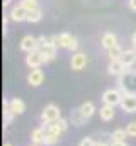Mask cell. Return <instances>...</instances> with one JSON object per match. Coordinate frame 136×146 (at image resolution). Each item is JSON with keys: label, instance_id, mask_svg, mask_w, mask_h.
<instances>
[{"label": "cell", "instance_id": "7c38bea8", "mask_svg": "<svg viewBox=\"0 0 136 146\" xmlns=\"http://www.w3.org/2000/svg\"><path fill=\"white\" fill-rule=\"evenodd\" d=\"M27 82H29L31 87H39V85L44 82V72H43L41 68H34V70H31L29 75H27Z\"/></svg>", "mask_w": 136, "mask_h": 146}, {"label": "cell", "instance_id": "52a82bcc", "mask_svg": "<svg viewBox=\"0 0 136 146\" xmlns=\"http://www.w3.org/2000/svg\"><path fill=\"white\" fill-rule=\"evenodd\" d=\"M27 10L19 3V5H14L12 9H10V14H9V17L14 21V22H22V21H27Z\"/></svg>", "mask_w": 136, "mask_h": 146}, {"label": "cell", "instance_id": "3957f363", "mask_svg": "<svg viewBox=\"0 0 136 146\" xmlns=\"http://www.w3.org/2000/svg\"><path fill=\"white\" fill-rule=\"evenodd\" d=\"M56 49H58V44H56V41H55V36L48 37V42L39 48L41 56H43V61H44V63L53 61V60L56 58Z\"/></svg>", "mask_w": 136, "mask_h": 146}, {"label": "cell", "instance_id": "836d02e7", "mask_svg": "<svg viewBox=\"0 0 136 146\" xmlns=\"http://www.w3.org/2000/svg\"><path fill=\"white\" fill-rule=\"evenodd\" d=\"M31 146H39V145H31Z\"/></svg>", "mask_w": 136, "mask_h": 146}, {"label": "cell", "instance_id": "5bb4252c", "mask_svg": "<svg viewBox=\"0 0 136 146\" xmlns=\"http://www.w3.org/2000/svg\"><path fill=\"white\" fill-rule=\"evenodd\" d=\"M121 109L128 114L136 112V95H124L121 100Z\"/></svg>", "mask_w": 136, "mask_h": 146}, {"label": "cell", "instance_id": "2e32d148", "mask_svg": "<svg viewBox=\"0 0 136 146\" xmlns=\"http://www.w3.org/2000/svg\"><path fill=\"white\" fill-rule=\"evenodd\" d=\"M73 39H75V36H71L70 33H61V34L55 36V41H56L58 48H65V49H70Z\"/></svg>", "mask_w": 136, "mask_h": 146}, {"label": "cell", "instance_id": "5b68a950", "mask_svg": "<svg viewBox=\"0 0 136 146\" xmlns=\"http://www.w3.org/2000/svg\"><path fill=\"white\" fill-rule=\"evenodd\" d=\"M70 66H71V70H75V72L83 70V68L87 66V54H85V53H75V54L71 56V60H70Z\"/></svg>", "mask_w": 136, "mask_h": 146}, {"label": "cell", "instance_id": "277c9868", "mask_svg": "<svg viewBox=\"0 0 136 146\" xmlns=\"http://www.w3.org/2000/svg\"><path fill=\"white\" fill-rule=\"evenodd\" d=\"M60 119H61V110L55 104H48L41 112V121L46 122V124H53V122H56Z\"/></svg>", "mask_w": 136, "mask_h": 146}, {"label": "cell", "instance_id": "8fae6325", "mask_svg": "<svg viewBox=\"0 0 136 146\" xmlns=\"http://www.w3.org/2000/svg\"><path fill=\"white\" fill-rule=\"evenodd\" d=\"M87 121H89V119L83 115V112L80 110V107H77V109H73L71 112H70V119H68V122H70L71 126L80 127V126H83Z\"/></svg>", "mask_w": 136, "mask_h": 146}, {"label": "cell", "instance_id": "d6a6232c", "mask_svg": "<svg viewBox=\"0 0 136 146\" xmlns=\"http://www.w3.org/2000/svg\"><path fill=\"white\" fill-rule=\"evenodd\" d=\"M3 146H12V145H10V143H5V145H3Z\"/></svg>", "mask_w": 136, "mask_h": 146}, {"label": "cell", "instance_id": "d6986e66", "mask_svg": "<svg viewBox=\"0 0 136 146\" xmlns=\"http://www.w3.org/2000/svg\"><path fill=\"white\" fill-rule=\"evenodd\" d=\"M99 115H101V119L104 121V122H109V121L114 119L116 110H114L112 106H102L101 109H99Z\"/></svg>", "mask_w": 136, "mask_h": 146}, {"label": "cell", "instance_id": "cb8c5ba5", "mask_svg": "<svg viewBox=\"0 0 136 146\" xmlns=\"http://www.w3.org/2000/svg\"><path fill=\"white\" fill-rule=\"evenodd\" d=\"M58 139H60V136H56V134H53V133L46 131V136H44L43 145H44V146H55L56 143H58Z\"/></svg>", "mask_w": 136, "mask_h": 146}, {"label": "cell", "instance_id": "1f68e13d", "mask_svg": "<svg viewBox=\"0 0 136 146\" xmlns=\"http://www.w3.org/2000/svg\"><path fill=\"white\" fill-rule=\"evenodd\" d=\"M9 3H10V0H3V2H2V5H3V7H7Z\"/></svg>", "mask_w": 136, "mask_h": 146}, {"label": "cell", "instance_id": "4316f807", "mask_svg": "<svg viewBox=\"0 0 136 146\" xmlns=\"http://www.w3.org/2000/svg\"><path fill=\"white\" fill-rule=\"evenodd\" d=\"M95 139H94V136H87V138H83L82 141H80V145L78 146H95Z\"/></svg>", "mask_w": 136, "mask_h": 146}, {"label": "cell", "instance_id": "83f0119b", "mask_svg": "<svg viewBox=\"0 0 136 146\" xmlns=\"http://www.w3.org/2000/svg\"><path fill=\"white\" fill-rule=\"evenodd\" d=\"M78 44H80V42H78V39L75 37L73 42H71V46H70V49H71V51H77V49H78Z\"/></svg>", "mask_w": 136, "mask_h": 146}, {"label": "cell", "instance_id": "7402d4cb", "mask_svg": "<svg viewBox=\"0 0 136 146\" xmlns=\"http://www.w3.org/2000/svg\"><path fill=\"white\" fill-rule=\"evenodd\" d=\"M123 53H124V49H121V46H116V48L109 49V51H107L109 61H116V60H121V58H123Z\"/></svg>", "mask_w": 136, "mask_h": 146}, {"label": "cell", "instance_id": "6da1fadb", "mask_svg": "<svg viewBox=\"0 0 136 146\" xmlns=\"http://www.w3.org/2000/svg\"><path fill=\"white\" fill-rule=\"evenodd\" d=\"M117 88L123 95H136V70H126L117 76Z\"/></svg>", "mask_w": 136, "mask_h": 146}, {"label": "cell", "instance_id": "8992f818", "mask_svg": "<svg viewBox=\"0 0 136 146\" xmlns=\"http://www.w3.org/2000/svg\"><path fill=\"white\" fill-rule=\"evenodd\" d=\"M68 126H70V122H68L67 119L61 117L60 121H56V122H53V124H48V131L53 133V134H56V136H61V134L67 133Z\"/></svg>", "mask_w": 136, "mask_h": 146}, {"label": "cell", "instance_id": "484cf974", "mask_svg": "<svg viewBox=\"0 0 136 146\" xmlns=\"http://www.w3.org/2000/svg\"><path fill=\"white\" fill-rule=\"evenodd\" d=\"M126 133H128V138H136V121L128 122V126H126Z\"/></svg>", "mask_w": 136, "mask_h": 146}, {"label": "cell", "instance_id": "d4e9b609", "mask_svg": "<svg viewBox=\"0 0 136 146\" xmlns=\"http://www.w3.org/2000/svg\"><path fill=\"white\" fill-rule=\"evenodd\" d=\"M21 5H22L27 12L39 9V2H37V0H21Z\"/></svg>", "mask_w": 136, "mask_h": 146}, {"label": "cell", "instance_id": "4dcf8cb0", "mask_svg": "<svg viewBox=\"0 0 136 146\" xmlns=\"http://www.w3.org/2000/svg\"><path fill=\"white\" fill-rule=\"evenodd\" d=\"M111 146H128V145H126V141H124V143H111Z\"/></svg>", "mask_w": 136, "mask_h": 146}, {"label": "cell", "instance_id": "ba28073f", "mask_svg": "<svg viewBox=\"0 0 136 146\" xmlns=\"http://www.w3.org/2000/svg\"><path fill=\"white\" fill-rule=\"evenodd\" d=\"M44 61H43V56H41V51L37 49V51H33V53H27V56H26V65L34 70V68H41V65H43Z\"/></svg>", "mask_w": 136, "mask_h": 146}, {"label": "cell", "instance_id": "f1b7e54d", "mask_svg": "<svg viewBox=\"0 0 136 146\" xmlns=\"http://www.w3.org/2000/svg\"><path fill=\"white\" fill-rule=\"evenodd\" d=\"M128 5H129V9H131V10H135V12H136V0H129V2H128Z\"/></svg>", "mask_w": 136, "mask_h": 146}, {"label": "cell", "instance_id": "603a6c76", "mask_svg": "<svg viewBox=\"0 0 136 146\" xmlns=\"http://www.w3.org/2000/svg\"><path fill=\"white\" fill-rule=\"evenodd\" d=\"M41 19H43V10H41V9L31 10V12L27 14V22H31V24H34V22H39Z\"/></svg>", "mask_w": 136, "mask_h": 146}, {"label": "cell", "instance_id": "f546056e", "mask_svg": "<svg viewBox=\"0 0 136 146\" xmlns=\"http://www.w3.org/2000/svg\"><path fill=\"white\" fill-rule=\"evenodd\" d=\"M131 42H133V48L136 49V31L131 34Z\"/></svg>", "mask_w": 136, "mask_h": 146}, {"label": "cell", "instance_id": "7a4b0ae2", "mask_svg": "<svg viewBox=\"0 0 136 146\" xmlns=\"http://www.w3.org/2000/svg\"><path fill=\"white\" fill-rule=\"evenodd\" d=\"M123 92L119 90V88H107V90H104V94H102V102H104V106H112V107H116V106H121V100H123Z\"/></svg>", "mask_w": 136, "mask_h": 146}, {"label": "cell", "instance_id": "4fadbf2b", "mask_svg": "<svg viewBox=\"0 0 136 146\" xmlns=\"http://www.w3.org/2000/svg\"><path fill=\"white\" fill-rule=\"evenodd\" d=\"M128 68L124 66V63L121 61V60H116V61H109V66H107V73L109 75H112V76H119V75H123V73L126 72Z\"/></svg>", "mask_w": 136, "mask_h": 146}, {"label": "cell", "instance_id": "9c48e42d", "mask_svg": "<svg viewBox=\"0 0 136 146\" xmlns=\"http://www.w3.org/2000/svg\"><path fill=\"white\" fill-rule=\"evenodd\" d=\"M46 131H48V124L46 122H43L39 127H36L33 133H31V141H33V145H43V141H44V136H46Z\"/></svg>", "mask_w": 136, "mask_h": 146}, {"label": "cell", "instance_id": "e0dca14e", "mask_svg": "<svg viewBox=\"0 0 136 146\" xmlns=\"http://www.w3.org/2000/svg\"><path fill=\"white\" fill-rule=\"evenodd\" d=\"M9 107L12 110V114L14 115H21V114H24L26 112V104H24V100H21V99H12V100H9Z\"/></svg>", "mask_w": 136, "mask_h": 146}, {"label": "cell", "instance_id": "9a60e30c", "mask_svg": "<svg viewBox=\"0 0 136 146\" xmlns=\"http://www.w3.org/2000/svg\"><path fill=\"white\" fill-rule=\"evenodd\" d=\"M101 44H102V48H105V49L109 51V49L119 46V44H117V36H116L114 33H105V34H102Z\"/></svg>", "mask_w": 136, "mask_h": 146}, {"label": "cell", "instance_id": "ac0fdd59", "mask_svg": "<svg viewBox=\"0 0 136 146\" xmlns=\"http://www.w3.org/2000/svg\"><path fill=\"white\" fill-rule=\"evenodd\" d=\"M121 61L124 63V66H126V68H131L133 65H136V49H135V48H131V49H126V51L123 53V58H121Z\"/></svg>", "mask_w": 136, "mask_h": 146}, {"label": "cell", "instance_id": "44dd1931", "mask_svg": "<svg viewBox=\"0 0 136 146\" xmlns=\"http://www.w3.org/2000/svg\"><path fill=\"white\" fill-rule=\"evenodd\" d=\"M80 110L83 112V115H85L87 119H90V117L95 114L97 109H95V104H94V102H83V104L80 106Z\"/></svg>", "mask_w": 136, "mask_h": 146}, {"label": "cell", "instance_id": "30bf717a", "mask_svg": "<svg viewBox=\"0 0 136 146\" xmlns=\"http://www.w3.org/2000/svg\"><path fill=\"white\" fill-rule=\"evenodd\" d=\"M21 49H22V51H26V53L37 51V37L31 36V34L24 36V37H22V41H21Z\"/></svg>", "mask_w": 136, "mask_h": 146}, {"label": "cell", "instance_id": "ffe728a7", "mask_svg": "<svg viewBox=\"0 0 136 146\" xmlns=\"http://www.w3.org/2000/svg\"><path fill=\"white\" fill-rule=\"evenodd\" d=\"M126 138H128L126 129H121L119 127V129H116V131L111 133V143H124Z\"/></svg>", "mask_w": 136, "mask_h": 146}]
</instances>
